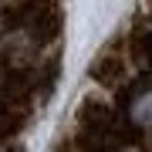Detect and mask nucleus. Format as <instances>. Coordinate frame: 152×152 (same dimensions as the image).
<instances>
[{"label": "nucleus", "instance_id": "1", "mask_svg": "<svg viewBox=\"0 0 152 152\" xmlns=\"http://www.w3.org/2000/svg\"><path fill=\"white\" fill-rule=\"evenodd\" d=\"M0 152H20V145H14V149L10 145H0Z\"/></svg>", "mask_w": 152, "mask_h": 152}]
</instances>
